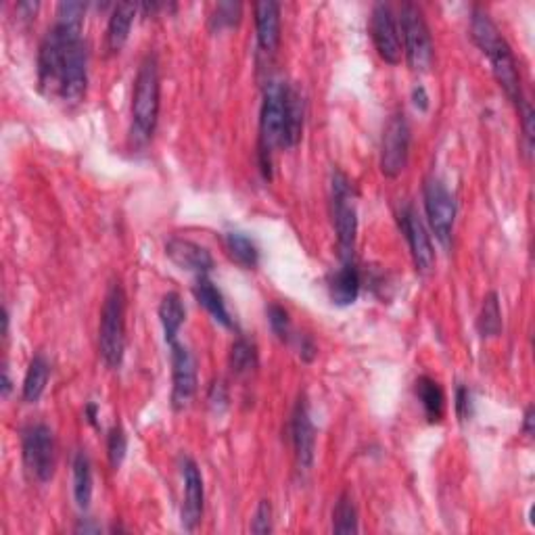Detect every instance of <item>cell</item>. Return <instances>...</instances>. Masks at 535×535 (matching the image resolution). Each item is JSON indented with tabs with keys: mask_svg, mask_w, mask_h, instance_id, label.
Segmentation results:
<instances>
[{
	"mask_svg": "<svg viewBox=\"0 0 535 535\" xmlns=\"http://www.w3.org/2000/svg\"><path fill=\"white\" fill-rule=\"evenodd\" d=\"M471 36L475 45L481 48V53L488 57L491 63V71H494L496 82L506 92L512 103L517 107L523 103V90H520V74L515 55L509 42L498 30V26L491 21L489 13L481 6H475L471 17Z\"/></svg>",
	"mask_w": 535,
	"mask_h": 535,
	"instance_id": "1",
	"label": "cell"
},
{
	"mask_svg": "<svg viewBox=\"0 0 535 535\" xmlns=\"http://www.w3.org/2000/svg\"><path fill=\"white\" fill-rule=\"evenodd\" d=\"M159 105H162V76H159L157 55L149 53L141 61L139 74L134 79V95H132V128L130 136L136 144H144L151 141L157 120Z\"/></svg>",
	"mask_w": 535,
	"mask_h": 535,
	"instance_id": "2",
	"label": "cell"
},
{
	"mask_svg": "<svg viewBox=\"0 0 535 535\" xmlns=\"http://www.w3.org/2000/svg\"><path fill=\"white\" fill-rule=\"evenodd\" d=\"M287 86L283 79L274 78L264 89L262 111H259V168L268 180L272 178V151L285 147Z\"/></svg>",
	"mask_w": 535,
	"mask_h": 535,
	"instance_id": "3",
	"label": "cell"
},
{
	"mask_svg": "<svg viewBox=\"0 0 535 535\" xmlns=\"http://www.w3.org/2000/svg\"><path fill=\"white\" fill-rule=\"evenodd\" d=\"M99 351L105 366L118 368L126 351V293L113 283L105 295L99 324Z\"/></svg>",
	"mask_w": 535,
	"mask_h": 535,
	"instance_id": "4",
	"label": "cell"
},
{
	"mask_svg": "<svg viewBox=\"0 0 535 535\" xmlns=\"http://www.w3.org/2000/svg\"><path fill=\"white\" fill-rule=\"evenodd\" d=\"M400 34L404 40V53L412 71H429L433 59H435V48H433L431 30L426 26L421 6L414 3L402 5L400 11Z\"/></svg>",
	"mask_w": 535,
	"mask_h": 535,
	"instance_id": "5",
	"label": "cell"
},
{
	"mask_svg": "<svg viewBox=\"0 0 535 535\" xmlns=\"http://www.w3.org/2000/svg\"><path fill=\"white\" fill-rule=\"evenodd\" d=\"M332 222L343 262H350L358 235V214L353 207V186L343 172L332 173Z\"/></svg>",
	"mask_w": 535,
	"mask_h": 535,
	"instance_id": "6",
	"label": "cell"
},
{
	"mask_svg": "<svg viewBox=\"0 0 535 535\" xmlns=\"http://www.w3.org/2000/svg\"><path fill=\"white\" fill-rule=\"evenodd\" d=\"M21 454L24 465L36 481L47 483L53 479L57 467V444L50 426L45 423L27 425L21 433Z\"/></svg>",
	"mask_w": 535,
	"mask_h": 535,
	"instance_id": "7",
	"label": "cell"
},
{
	"mask_svg": "<svg viewBox=\"0 0 535 535\" xmlns=\"http://www.w3.org/2000/svg\"><path fill=\"white\" fill-rule=\"evenodd\" d=\"M423 199L431 230L441 245H447L454 230V220H456V199L439 178L425 180Z\"/></svg>",
	"mask_w": 535,
	"mask_h": 535,
	"instance_id": "8",
	"label": "cell"
},
{
	"mask_svg": "<svg viewBox=\"0 0 535 535\" xmlns=\"http://www.w3.org/2000/svg\"><path fill=\"white\" fill-rule=\"evenodd\" d=\"M410 124L404 113L392 115L381 141V172L387 178H397L406 170L410 155Z\"/></svg>",
	"mask_w": 535,
	"mask_h": 535,
	"instance_id": "9",
	"label": "cell"
},
{
	"mask_svg": "<svg viewBox=\"0 0 535 535\" xmlns=\"http://www.w3.org/2000/svg\"><path fill=\"white\" fill-rule=\"evenodd\" d=\"M172 408L183 412L197 393V362L183 343H172Z\"/></svg>",
	"mask_w": 535,
	"mask_h": 535,
	"instance_id": "10",
	"label": "cell"
},
{
	"mask_svg": "<svg viewBox=\"0 0 535 535\" xmlns=\"http://www.w3.org/2000/svg\"><path fill=\"white\" fill-rule=\"evenodd\" d=\"M371 36L377 48L379 57L389 65H397L402 61V34L397 24L395 13L385 3L374 5L371 16Z\"/></svg>",
	"mask_w": 535,
	"mask_h": 535,
	"instance_id": "11",
	"label": "cell"
},
{
	"mask_svg": "<svg viewBox=\"0 0 535 535\" xmlns=\"http://www.w3.org/2000/svg\"><path fill=\"white\" fill-rule=\"evenodd\" d=\"M86 86H89V47L79 38L69 47L68 57H65L59 97L68 105L82 103L86 97Z\"/></svg>",
	"mask_w": 535,
	"mask_h": 535,
	"instance_id": "12",
	"label": "cell"
},
{
	"mask_svg": "<svg viewBox=\"0 0 535 535\" xmlns=\"http://www.w3.org/2000/svg\"><path fill=\"white\" fill-rule=\"evenodd\" d=\"M400 228L408 241L416 270L423 274L431 272L433 266H435V251H433L431 236L426 233L425 222L412 205H406L400 212Z\"/></svg>",
	"mask_w": 535,
	"mask_h": 535,
	"instance_id": "13",
	"label": "cell"
},
{
	"mask_svg": "<svg viewBox=\"0 0 535 535\" xmlns=\"http://www.w3.org/2000/svg\"><path fill=\"white\" fill-rule=\"evenodd\" d=\"M183 479H184V496H183V509H180V520L186 531H194L204 517V502H205V489H204V477L193 458H183Z\"/></svg>",
	"mask_w": 535,
	"mask_h": 535,
	"instance_id": "14",
	"label": "cell"
},
{
	"mask_svg": "<svg viewBox=\"0 0 535 535\" xmlns=\"http://www.w3.org/2000/svg\"><path fill=\"white\" fill-rule=\"evenodd\" d=\"M291 439L295 447V460L299 471H309L316 456V429L309 416L306 397H299L291 418Z\"/></svg>",
	"mask_w": 535,
	"mask_h": 535,
	"instance_id": "15",
	"label": "cell"
},
{
	"mask_svg": "<svg viewBox=\"0 0 535 535\" xmlns=\"http://www.w3.org/2000/svg\"><path fill=\"white\" fill-rule=\"evenodd\" d=\"M165 256H168L173 264H176L180 270H189L207 274L214 268V257L204 245L191 241V238L183 236H172L168 243H165Z\"/></svg>",
	"mask_w": 535,
	"mask_h": 535,
	"instance_id": "16",
	"label": "cell"
},
{
	"mask_svg": "<svg viewBox=\"0 0 535 535\" xmlns=\"http://www.w3.org/2000/svg\"><path fill=\"white\" fill-rule=\"evenodd\" d=\"M256 13L257 45L264 53H274L280 45V5L264 0L253 6Z\"/></svg>",
	"mask_w": 535,
	"mask_h": 535,
	"instance_id": "17",
	"label": "cell"
},
{
	"mask_svg": "<svg viewBox=\"0 0 535 535\" xmlns=\"http://www.w3.org/2000/svg\"><path fill=\"white\" fill-rule=\"evenodd\" d=\"M136 11H139V6L134 3H120L113 6L105 34V47L110 53H120V50L124 48L130 36V27H132V21L136 17Z\"/></svg>",
	"mask_w": 535,
	"mask_h": 535,
	"instance_id": "18",
	"label": "cell"
},
{
	"mask_svg": "<svg viewBox=\"0 0 535 535\" xmlns=\"http://www.w3.org/2000/svg\"><path fill=\"white\" fill-rule=\"evenodd\" d=\"M194 298H197L201 306H204L207 312L214 316L215 322L224 324L226 329H235V320L228 312L226 301H224V295L220 293V288L205 277V274H201L197 285H194Z\"/></svg>",
	"mask_w": 535,
	"mask_h": 535,
	"instance_id": "19",
	"label": "cell"
},
{
	"mask_svg": "<svg viewBox=\"0 0 535 535\" xmlns=\"http://www.w3.org/2000/svg\"><path fill=\"white\" fill-rule=\"evenodd\" d=\"M303 121H306V100L295 84L287 86V113H285V147L291 149L301 141Z\"/></svg>",
	"mask_w": 535,
	"mask_h": 535,
	"instance_id": "20",
	"label": "cell"
},
{
	"mask_svg": "<svg viewBox=\"0 0 535 535\" xmlns=\"http://www.w3.org/2000/svg\"><path fill=\"white\" fill-rule=\"evenodd\" d=\"M360 285H362V280H360V270L351 262H345L341 270H337L335 277L330 278L329 293L332 303L341 308L351 306L360 295Z\"/></svg>",
	"mask_w": 535,
	"mask_h": 535,
	"instance_id": "21",
	"label": "cell"
},
{
	"mask_svg": "<svg viewBox=\"0 0 535 535\" xmlns=\"http://www.w3.org/2000/svg\"><path fill=\"white\" fill-rule=\"evenodd\" d=\"M416 397L425 410V416L429 423H441L446 416V395L439 383L431 377L416 379Z\"/></svg>",
	"mask_w": 535,
	"mask_h": 535,
	"instance_id": "22",
	"label": "cell"
},
{
	"mask_svg": "<svg viewBox=\"0 0 535 535\" xmlns=\"http://www.w3.org/2000/svg\"><path fill=\"white\" fill-rule=\"evenodd\" d=\"M186 318V309L183 298L178 293H165L162 303H159V320H162L165 343L172 345L178 341V332L183 329Z\"/></svg>",
	"mask_w": 535,
	"mask_h": 535,
	"instance_id": "23",
	"label": "cell"
},
{
	"mask_svg": "<svg viewBox=\"0 0 535 535\" xmlns=\"http://www.w3.org/2000/svg\"><path fill=\"white\" fill-rule=\"evenodd\" d=\"M50 377V364L42 353H36L30 366H27L24 387H21V400L26 404H36L45 393Z\"/></svg>",
	"mask_w": 535,
	"mask_h": 535,
	"instance_id": "24",
	"label": "cell"
},
{
	"mask_svg": "<svg viewBox=\"0 0 535 535\" xmlns=\"http://www.w3.org/2000/svg\"><path fill=\"white\" fill-rule=\"evenodd\" d=\"M224 247H226L228 257L233 259L235 264H238L245 270H253L259 264V251L256 247V243L245 233H226L224 236Z\"/></svg>",
	"mask_w": 535,
	"mask_h": 535,
	"instance_id": "25",
	"label": "cell"
},
{
	"mask_svg": "<svg viewBox=\"0 0 535 535\" xmlns=\"http://www.w3.org/2000/svg\"><path fill=\"white\" fill-rule=\"evenodd\" d=\"M74 498L82 510L89 509L92 500V467L84 452H78L74 458Z\"/></svg>",
	"mask_w": 535,
	"mask_h": 535,
	"instance_id": "26",
	"label": "cell"
},
{
	"mask_svg": "<svg viewBox=\"0 0 535 535\" xmlns=\"http://www.w3.org/2000/svg\"><path fill=\"white\" fill-rule=\"evenodd\" d=\"M477 329H479L481 337H498L502 332V308L496 291L488 293L486 299H483L479 318H477Z\"/></svg>",
	"mask_w": 535,
	"mask_h": 535,
	"instance_id": "27",
	"label": "cell"
},
{
	"mask_svg": "<svg viewBox=\"0 0 535 535\" xmlns=\"http://www.w3.org/2000/svg\"><path fill=\"white\" fill-rule=\"evenodd\" d=\"M230 368L233 372L243 377V374H251L257 368V347L253 345L249 339L238 337L230 350Z\"/></svg>",
	"mask_w": 535,
	"mask_h": 535,
	"instance_id": "28",
	"label": "cell"
},
{
	"mask_svg": "<svg viewBox=\"0 0 535 535\" xmlns=\"http://www.w3.org/2000/svg\"><path fill=\"white\" fill-rule=\"evenodd\" d=\"M332 531L358 533V510L347 491L339 496L335 509H332Z\"/></svg>",
	"mask_w": 535,
	"mask_h": 535,
	"instance_id": "29",
	"label": "cell"
},
{
	"mask_svg": "<svg viewBox=\"0 0 535 535\" xmlns=\"http://www.w3.org/2000/svg\"><path fill=\"white\" fill-rule=\"evenodd\" d=\"M243 16V5L233 3V0H224L214 6L212 17H209V24H212L214 30H222V27H233L241 21Z\"/></svg>",
	"mask_w": 535,
	"mask_h": 535,
	"instance_id": "30",
	"label": "cell"
},
{
	"mask_svg": "<svg viewBox=\"0 0 535 535\" xmlns=\"http://www.w3.org/2000/svg\"><path fill=\"white\" fill-rule=\"evenodd\" d=\"M126 450H128L126 431L121 429V425L111 426L110 435H107V456H110V462H111L113 468H118L121 462H124Z\"/></svg>",
	"mask_w": 535,
	"mask_h": 535,
	"instance_id": "31",
	"label": "cell"
},
{
	"mask_svg": "<svg viewBox=\"0 0 535 535\" xmlns=\"http://www.w3.org/2000/svg\"><path fill=\"white\" fill-rule=\"evenodd\" d=\"M268 320H270L274 335H277L280 341H288V339H291V318H288V312L283 306L272 303V306L268 308Z\"/></svg>",
	"mask_w": 535,
	"mask_h": 535,
	"instance_id": "32",
	"label": "cell"
},
{
	"mask_svg": "<svg viewBox=\"0 0 535 535\" xmlns=\"http://www.w3.org/2000/svg\"><path fill=\"white\" fill-rule=\"evenodd\" d=\"M251 531L257 535L272 531V506L268 500H262L257 504L256 515H253V520H251Z\"/></svg>",
	"mask_w": 535,
	"mask_h": 535,
	"instance_id": "33",
	"label": "cell"
},
{
	"mask_svg": "<svg viewBox=\"0 0 535 535\" xmlns=\"http://www.w3.org/2000/svg\"><path fill=\"white\" fill-rule=\"evenodd\" d=\"M519 115H520V124H523V134H525V142H527V153H531L533 147V110L530 105V100H523L519 107Z\"/></svg>",
	"mask_w": 535,
	"mask_h": 535,
	"instance_id": "34",
	"label": "cell"
},
{
	"mask_svg": "<svg viewBox=\"0 0 535 535\" xmlns=\"http://www.w3.org/2000/svg\"><path fill=\"white\" fill-rule=\"evenodd\" d=\"M207 402H209V406H212L215 412H222L224 408H226L228 389H226V385H224V381H215L214 385L209 387Z\"/></svg>",
	"mask_w": 535,
	"mask_h": 535,
	"instance_id": "35",
	"label": "cell"
},
{
	"mask_svg": "<svg viewBox=\"0 0 535 535\" xmlns=\"http://www.w3.org/2000/svg\"><path fill=\"white\" fill-rule=\"evenodd\" d=\"M471 392L467 387H458L456 389V414L460 416V421H467L471 416Z\"/></svg>",
	"mask_w": 535,
	"mask_h": 535,
	"instance_id": "36",
	"label": "cell"
},
{
	"mask_svg": "<svg viewBox=\"0 0 535 535\" xmlns=\"http://www.w3.org/2000/svg\"><path fill=\"white\" fill-rule=\"evenodd\" d=\"M298 341H299V356H301L303 362H312V360L316 358V345H314L312 339L303 335L298 339Z\"/></svg>",
	"mask_w": 535,
	"mask_h": 535,
	"instance_id": "37",
	"label": "cell"
},
{
	"mask_svg": "<svg viewBox=\"0 0 535 535\" xmlns=\"http://www.w3.org/2000/svg\"><path fill=\"white\" fill-rule=\"evenodd\" d=\"M412 100H414V105L421 111L429 110V95H426V90L423 89V86H414V90H412Z\"/></svg>",
	"mask_w": 535,
	"mask_h": 535,
	"instance_id": "38",
	"label": "cell"
},
{
	"mask_svg": "<svg viewBox=\"0 0 535 535\" xmlns=\"http://www.w3.org/2000/svg\"><path fill=\"white\" fill-rule=\"evenodd\" d=\"M523 431H525V435L531 437V433H533V406H530V408H527V412H525Z\"/></svg>",
	"mask_w": 535,
	"mask_h": 535,
	"instance_id": "39",
	"label": "cell"
},
{
	"mask_svg": "<svg viewBox=\"0 0 535 535\" xmlns=\"http://www.w3.org/2000/svg\"><path fill=\"white\" fill-rule=\"evenodd\" d=\"M11 393V379H9V368L3 371V397Z\"/></svg>",
	"mask_w": 535,
	"mask_h": 535,
	"instance_id": "40",
	"label": "cell"
},
{
	"mask_svg": "<svg viewBox=\"0 0 535 535\" xmlns=\"http://www.w3.org/2000/svg\"><path fill=\"white\" fill-rule=\"evenodd\" d=\"M76 531H78V533H82V531H84V533H99V531H100V527H99V525H84V523H82V525H78V527H76Z\"/></svg>",
	"mask_w": 535,
	"mask_h": 535,
	"instance_id": "41",
	"label": "cell"
},
{
	"mask_svg": "<svg viewBox=\"0 0 535 535\" xmlns=\"http://www.w3.org/2000/svg\"><path fill=\"white\" fill-rule=\"evenodd\" d=\"M86 416H89V423H92V425L97 423V406H95V404H89V406H86Z\"/></svg>",
	"mask_w": 535,
	"mask_h": 535,
	"instance_id": "42",
	"label": "cell"
}]
</instances>
